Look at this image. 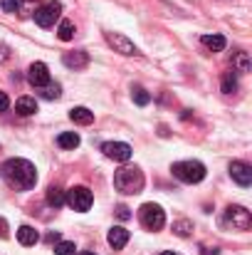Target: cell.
<instances>
[{"label": "cell", "instance_id": "cell-1", "mask_svg": "<svg viewBox=\"0 0 252 255\" xmlns=\"http://www.w3.org/2000/svg\"><path fill=\"white\" fill-rule=\"evenodd\" d=\"M0 173L12 188H20V191H27L37 183V171L27 159H7L0 166Z\"/></svg>", "mask_w": 252, "mask_h": 255}, {"label": "cell", "instance_id": "cell-2", "mask_svg": "<svg viewBox=\"0 0 252 255\" xmlns=\"http://www.w3.org/2000/svg\"><path fill=\"white\" fill-rule=\"evenodd\" d=\"M114 186H116V191L129 193V196L141 193V188H144V173H141V169H136V166H121V169L114 173Z\"/></svg>", "mask_w": 252, "mask_h": 255}, {"label": "cell", "instance_id": "cell-3", "mask_svg": "<svg viewBox=\"0 0 252 255\" xmlns=\"http://www.w3.org/2000/svg\"><path fill=\"white\" fill-rule=\"evenodd\" d=\"M223 226L233 228V231H250L252 226V216L248 208L243 206H228L223 213Z\"/></svg>", "mask_w": 252, "mask_h": 255}, {"label": "cell", "instance_id": "cell-4", "mask_svg": "<svg viewBox=\"0 0 252 255\" xmlns=\"http://www.w3.org/2000/svg\"><path fill=\"white\" fill-rule=\"evenodd\" d=\"M170 171L183 183H200L205 178V166L200 161H178V164H173Z\"/></svg>", "mask_w": 252, "mask_h": 255}, {"label": "cell", "instance_id": "cell-5", "mask_svg": "<svg viewBox=\"0 0 252 255\" xmlns=\"http://www.w3.org/2000/svg\"><path fill=\"white\" fill-rule=\"evenodd\" d=\"M139 218H141L144 228H149V231H161L164 223H166V213L156 203H144L141 211H139Z\"/></svg>", "mask_w": 252, "mask_h": 255}, {"label": "cell", "instance_id": "cell-6", "mask_svg": "<svg viewBox=\"0 0 252 255\" xmlns=\"http://www.w3.org/2000/svg\"><path fill=\"white\" fill-rule=\"evenodd\" d=\"M65 203H70V208H75V211L84 213V211H89V208H91L94 196H91V191H89L86 186H75V188H70V191H67Z\"/></svg>", "mask_w": 252, "mask_h": 255}, {"label": "cell", "instance_id": "cell-7", "mask_svg": "<svg viewBox=\"0 0 252 255\" xmlns=\"http://www.w3.org/2000/svg\"><path fill=\"white\" fill-rule=\"evenodd\" d=\"M60 15H62V2H47L45 7H40V10H35V22L40 25V27H52L57 20H60Z\"/></svg>", "mask_w": 252, "mask_h": 255}, {"label": "cell", "instance_id": "cell-8", "mask_svg": "<svg viewBox=\"0 0 252 255\" xmlns=\"http://www.w3.org/2000/svg\"><path fill=\"white\" fill-rule=\"evenodd\" d=\"M101 151H104V156L106 159H114V161H129L131 159V146L129 144H124V141H106V144H101Z\"/></svg>", "mask_w": 252, "mask_h": 255}, {"label": "cell", "instance_id": "cell-9", "mask_svg": "<svg viewBox=\"0 0 252 255\" xmlns=\"http://www.w3.org/2000/svg\"><path fill=\"white\" fill-rule=\"evenodd\" d=\"M104 37H106V42L114 47V52H119V55H136V52H139L136 45H134L129 37H124L121 32H104Z\"/></svg>", "mask_w": 252, "mask_h": 255}, {"label": "cell", "instance_id": "cell-10", "mask_svg": "<svg viewBox=\"0 0 252 255\" xmlns=\"http://www.w3.org/2000/svg\"><path fill=\"white\" fill-rule=\"evenodd\" d=\"M27 82L32 87H45L50 82V70L45 62H32L27 70Z\"/></svg>", "mask_w": 252, "mask_h": 255}, {"label": "cell", "instance_id": "cell-11", "mask_svg": "<svg viewBox=\"0 0 252 255\" xmlns=\"http://www.w3.org/2000/svg\"><path fill=\"white\" fill-rule=\"evenodd\" d=\"M230 176L233 181H238L240 186H250L252 183V166L245 161H233L230 164Z\"/></svg>", "mask_w": 252, "mask_h": 255}, {"label": "cell", "instance_id": "cell-12", "mask_svg": "<svg viewBox=\"0 0 252 255\" xmlns=\"http://www.w3.org/2000/svg\"><path fill=\"white\" fill-rule=\"evenodd\" d=\"M62 62L70 67V70H84L89 65V55L84 50H75V52H65Z\"/></svg>", "mask_w": 252, "mask_h": 255}, {"label": "cell", "instance_id": "cell-13", "mask_svg": "<svg viewBox=\"0 0 252 255\" xmlns=\"http://www.w3.org/2000/svg\"><path fill=\"white\" fill-rule=\"evenodd\" d=\"M129 231L126 228H121V226H114L111 231H109V236H106V241H109V246L114 248V251H121L126 243H129Z\"/></svg>", "mask_w": 252, "mask_h": 255}, {"label": "cell", "instance_id": "cell-14", "mask_svg": "<svg viewBox=\"0 0 252 255\" xmlns=\"http://www.w3.org/2000/svg\"><path fill=\"white\" fill-rule=\"evenodd\" d=\"M15 112H17L20 117H30V114L37 112V102H35L32 97H20V99L15 102Z\"/></svg>", "mask_w": 252, "mask_h": 255}, {"label": "cell", "instance_id": "cell-15", "mask_svg": "<svg viewBox=\"0 0 252 255\" xmlns=\"http://www.w3.org/2000/svg\"><path fill=\"white\" fill-rule=\"evenodd\" d=\"M17 241H20L22 246H35V243L40 241V233H37L32 226H20V228H17Z\"/></svg>", "mask_w": 252, "mask_h": 255}, {"label": "cell", "instance_id": "cell-16", "mask_svg": "<svg viewBox=\"0 0 252 255\" xmlns=\"http://www.w3.org/2000/svg\"><path fill=\"white\" fill-rule=\"evenodd\" d=\"M70 119L75 122V124H91L94 122V112H89L86 107H75L72 112H70Z\"/></svg>", "mask_w": 252, "mask_h": 255}, {"label": "cell", "instance_id": "cell-17", "mask_svg": "<svg viewBox=\"0 0 252 255\" xmlns=\"http://www.w3.org/2000/svg\"><path fill=\"white\" fill-rule=\"evenodd\" d=\"M200 42H203L208 50H213V52H223V50H225V45H228L223 35H203V37H200Z\"/></svg>", "mask_w": 252, "mask_h": 255}, {"label": "cell", "instance_id": "cell-18", "mask_svg": "<svg viewBox=\"0 0 252 255\" xmlns=\"http://www.w3.org/2000/svg\"><path fill=\"white\" fill-rule=\"evenodd\" d=\"M57 144H60L62 149H77V146H80V134H75V131H65V134L57 136Z\"/></svg>", "mask_w": 252, "mask_h": 255}, {"label": "cell", "instance_id": "cell-19", "mask_svg": "<svg viewBox=\"0 0 252 255\" xmlns=\"http://www.w3.org/2000/svg\"><path fill=\"white\" fill-rule=\"evenodd\" d=\"M47 203H50L52 208L65 206V191L57 188V186H50V188H47Z\"/></svg>", "mask_w": 252, "mask_h": 255}, {"label": "cell", "instance_id": "cell-20", "mask_svg": "<svg viewBox=\"0 0 252 255\" xmlns=\"http://www.w3.org/2000/svg\"><path fill=\"white\" fill-rule=\"evenodd\" d=\"M57 37L65 40V42H70V40L75 37V22H72V20H62L60 27H57Z\"/></svg>", "mask_w": 252, "mask_h": 255}, {"label": "cell", "instance_id": "cell-21", "mask_svg": "<svg viewBox=\"0 0 252 255\" xmlns=\"http://www.w3.org/2000/svg\"><path fill=\"white\" fill-rule=\"evenodd\" d=\"M131 99H134V102H136L139 107H146V104L151 102V94H149V92H146L144 87L136 85L134 89H131Z\"/></svg>", "mask_w": 252, "mask_h": 255}, {"label": "cell", "instance_id": "cell-22", "mask_svg": "<svg viewBox=\"0 0 252 255\" xmlns=\"http://www.w3.org/2000/svg\"><path fill=\"white\" fill-rule=\"evenodd\" d=\"M40 89H42L40 94H42L45 99H60V94H62V87H60V85H52V82H47V85L40 87Z\"/></svg>", "mask_w": 252, "mask_h": 255}, {"label": "cell", "instance_id": "cell-23", "mask_svg": "<svg viewBox=\"0 0 252 255\" xmlns=\"http://www.w3.org/2000/svg\"><path fill=\"white\" fill-rule=\"evenodd\" d=\"M233 65L238 67V72H250V57H248V52H238L235 60H233Z\"/></svg>", "mask_w": 252, "mask_h": 255}, {"label": "cell", "instance_id": "cell-24", "mask_svg": "<svg viewBox=\"0 0 252 255\" xmlns=\"http://www.w3.org/2000/svg\"><path fill=\"white\" fill-rule=\"evenodd\" d=\"M190 231H193V223H190V221H175V223H173V233L180 236V238L190 236Z\"/></svg>", "mask_w": 252, "mask_h": 255}, {"label": "cell", "instance_id": "cell-25", "mask_svg": "<svg viewBox=\"0 0 252 255\" xmlns=\"http://www.w3.org/2000/svg\"><path fill=\"white\" fill-rule=\"evenodd\" d=\"M235 89H238V77H235V70H233V72H228L223 77V92L225 94H233Z\"/></svg>", "mask_w": 252, "mask_h": 255}, {"label": "cell", "instance_id": "cell-26", "mask_svg": "<svg viewBox=\"0 0 252 255\" xmlns=\"http://www.w3.org/2000/svg\"><path fill=\"white\" fill-rule=\"evenodd\" d=\"M75 243H70V241H62V243H57L55 246V255H75Z\"/></svg>", "mask_w": 252, "mask_h": 255}, {"label": "cell", "instance_id": "cell-27", "mask_svg": "<svg viewBox=\"0 0 252 255\" xmlns=\"http://www.w3.org/2000/svg\"><path fill=\"white\" fill-rule=\"evenodd\" d=\"M17 7H20V15L27 17V15H32V10H37V2H35V0H25V2L17 5Z\"/></svg>", "mask_w": 252, "mask_h": 255}, {"label": "cell", "instance_id": "cell-28", "mask_svg": "<svg viewBox=\"0 0 252 255\" xmlns=\"http://www.w3.org/2000/svg\"><path fill=\"white\" fill-rule=\"evenodd\" d=\"M17 5H20V0H0V7H2L5 12H15Z\"/></svg>", "mask_w": 252, "mask_h": 255}, {"label": "cell", "instance_id": "cell-29", "mask_svg": "<svg viewBox=\"0 0 252 255\" xmlns=\"http://www.w3.org/2000/svg\"><path fill=\"white\" fill-rule=\"evenodd\" d=\"M116 216H119L121 221H129V218H131V211H129L126 206H119V208H116Z\"/></svg>", "mask_w": 252, "mask_h": 255}, {"label": "cell", "instance_id": "cell-30", "mask_svg": "<svg viewBox=\"0 0 252 255\" xmlns=\"http://www.w3.org/2000/svg\"><path fill=\"white\" fill-rule=\"evenodd\" d=\"M10 107V99H7V94L5 92H0V112H5Z\"/></svg>", "mask_w": 252, "mask_h": 255}, {"label": "cell", "instance_id": "cell-31", "mask_svg": "<svg viewBox=\"0 0 252 255\" xmlns=\"http://www.w3.org/2000/svg\"><path fill=\"white\" fill-rule=\"evenodd\" d=\"M5 236H7V223L0 218V238H5Z\"/></svg>", "mask_w": 252, "mask_h": 255}, {"label": "cell", "instance_id": "cell-32", "mask_svg": "<svg viewBox=\"0 0 252 255\" xmlns=\"http://www.w3.org/2000/svg\"><path fill=\"white\" fill-rule=\"evenodd\" d=\"M80 255H96V253H94V251H82Z\"/></svg>", "mask_w": 252, "mask_h": 255}, {"label": "cell", "instance_id": "cell-33", "mask_svg": "<svg viewBox=\"0 0 252 255\" xmlns=\"http://www.w3.org/2000/svg\"><path fill=\"white\" fill-rule=\"evenodd\" d=\"M161 255H175V253H170V251H164V253H161Z\"/></svg>", "mask_w": 252, "mask_h": 255}]
</instances>
